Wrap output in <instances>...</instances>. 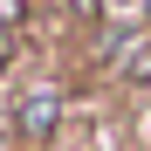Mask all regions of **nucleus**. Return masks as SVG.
Here are the masks:
<instances>
[{"label":"nucleus","mask_w":151,"mask_h":151,"mask_svg":"<svg viewBox=\"0 0 151 151\" xmlns=\"http://www.w3.org/2000/svg\"><path fill=\"white\" fill-rule=\"evenodd\" d=\"M76 110V89L62 83V76H35V83H21L7 96V117H14V144H28V151H48L62 137V124Z\"/></svg>","instance_id":"f257e3e1"},{"label":"nucleus","mask_w":151,"mask_h":151,"mask_svg":"<svg viewBox=\"0 0 151 151\" xmlns=\"http://www.w3.org/2000/svg\"><path fill=\"white\" fill-rule=\"evenodd\" d=\"M28 21H35V0H0V28L7 35H21Z\"/></svg>","instance_id":"f03ea898"},{"label":"nucleus","mask_w":151,"mask_h":151,"mask_svg":"<svg viewBox=\"0 0 151 151\" xmlns=\"http://www.w3.org/2000/svg\"><path fill=\"white\" fill-rule=\"evenodd\" d=\"M14 55H21V35H7V28H0V69H7Z\"/></svg>","instance_id":"7ed1b4c3"},{"label":"nucleus","mask_w":151,"mask_h":151,"mask_svg":"<svg viewBox=\"0 0 151 151\" xmlns=\"http://www.w3.org/2000/svg\"><path fill=\"white\" fill-rule=\"evenodd\" d=\"M137 144L151 151V103H144V117H137Z\"/></svg>","instance_id":"20e7f679"}]
</instances>
